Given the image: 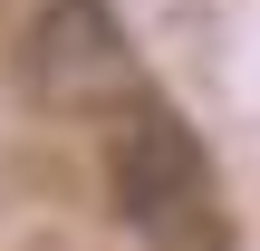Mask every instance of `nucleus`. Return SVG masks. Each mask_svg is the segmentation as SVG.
Masks as SVG:
<instances>
[{"label":"nucleus","instance_id":"obj_2","mask_svg":"<svg viewBox=\"0 0 260 251\" xmlns=\"http://www.w3.org/2000/svg\"><path fill=\"white\" fill-rule=\"evenodd\" d=\"M106 174H116V213H125L135 232H183V222L203 213V184H212L203 145H193L164 106H135V116L116 126Z\"/></svg>","mask_w":260,"mask_h":251},{"label":"nucleus","instance_id":"obj_1","mask_svg":"<svg viewBox=\"0 0 260 251\" xmlns=\"http://www.w3.org/2000/svg\"><path fill=\"white\" fill-rule=\"evenodd\" d=\"M19 87L39 106H116V97H145V68H135V39L116 29L106 0H48L29 29H19Z\"/></svg>","mask_w":260,"mask_h":251}]
</instances>
